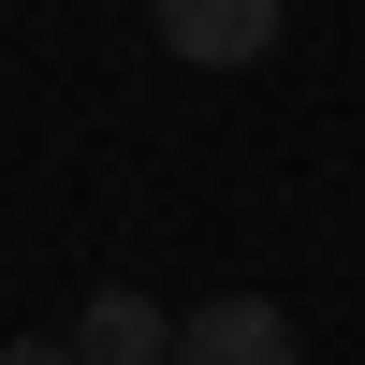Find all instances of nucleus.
Instances as JSON below:
<instances>
[{
	"label": "nucleus",
	"mask_w": 365,
	"mask_h": 365,
	"mask_svg": "<svg viewBox=\"0 0 365 365\" xmlns=\"http://www.w3.org/2000/svg\"><path fill=\"white\" fill-rule=\"evenodd\" d=\"M175 365H292V307L278 292H205L175 322Z\"/></svg>",
	"instance_id": "f257e3e1"
},
{
	"label": "nucleus",
	"mask_w": 365,
	"mask_h": 365,
	"mask_svg": "<svg viewBox=\"0 0 365 365\" xmlns=\"http://www.w3.org/2000/svg\"><path fill=\"white\" fill-rule=\"evenodd\" d=\"M161 15V44L190 58V73H249L263 44H278V0H146Z\"/></svg>",
	"instance_id": "f03ea898"
},
{
	"label": "nucleus",
	"mask_w": 365,
	"mask_h": 365,
	"mask_svg": "<svg viewBox=\"0 0 365 365\" xmlns=\"http://www.w3.org/2000/svg\"><path fill=\"white\" fill-rule=\"evenodd\" d=\"M73 365H175V307L132 292V278L88 292V307H73Z\"/></svg>",
	"instance_id": "7ed1b4c3"
},
{
	"label": "nucleus",
	"mask_w": 365,
	"mask_h": 365,
	"mask_svg": "<svg viewBox=\"0 0 365 365\" xmlns=\"http://www.w3.org/2000/svg\"><path fill=\"white\" fill-rule=\"evenodd\" d=\"M0 365H73V336H0Z\"/></svg>",
	"instance_id": "20e7f679"
}]
</instances>
